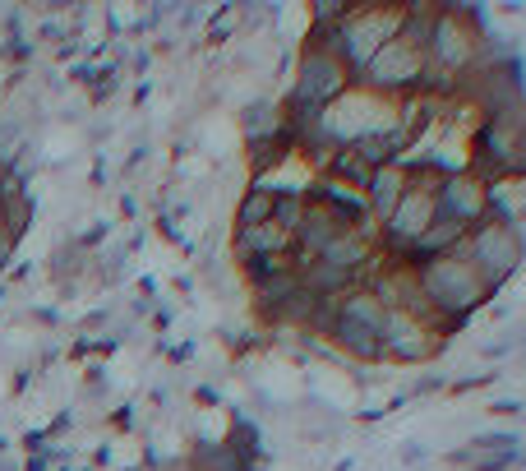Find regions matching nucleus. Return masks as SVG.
Returning <instances> with one entry per match:
<instances>
[{
  "label": "nucleus",
  "instance_id": "nucleus-1",
  "mask_svg": "<svg viewBox=\"0 0 526 471\" xmlns=\"http://www.w3.org/2000/svg\"><path fill=\"white\" fill-rule=\"evenodd\" d=\"M407 268L416 278L420 301L430 305L439 338H448V328H462L480 305L490 301L485 282L476 278V268L462 254H439V259H420V264H407Z\"/></svg>",
  "mask_w": 526,
  "mask_h": 471
},
{
  "label": "nucleus",
  "instance_id": "nucleus-2",
  "mask_svg": "<svg viewBox=\"0 0 526 471\" xmlns=\"http://www.w3.org/2000/svg\"><path fill=\"white\" fill-rule=\"evenodd\" d=\"M356 88L351 70L342 65L333 47H323V42H305L300 47V61H296V79H291V97H287V121L291 130L300 125H314L323 111L333 107L337 97H347Z\"/></svg>",
  "mask_w": 526,
  "mask_h": 471
},
{
  "label": "nucleus",
  "instance_id": "nucleus-3",
  "mask_svg": "<svg viewBox=\"0 0 526 471\" xmlns=\"http://www.w3.org/2000/svg\"><path fill=\"white\" fill-rule=\"evenodd\" d=\"M457 254L476 268V278L485 282V291L499 296V291L522 273L526 236H522V227H517V218H485L480 227H471V236L462 241Z\"/></svg>",
  "mask_w": 526,
  "mask_h": 471
},
{
  "label": "nucleus",
  "instance_id": "nucleus-4",
  "mask_svg": "<svg viewBox=\"0 0 526 471\" xmlns=\"http://www.w3.org/2000/svg\"><path fill=\"white\" fill-rule=\"evenodd\" d=\"M402 33V5H351L347 19L337 24L333 37H323V47H333L342 56V65L356 79L365 65L374 61V51L383 42H393Z\"/></svg>",
  "mask_w": 526,
  "mask_h": 471
},
{
  "label": "nucleus",
  "instance_id": "nucleus-5",
  "mask_svg": "<svg viewBox=\"0 0 526 471\" xmlns=\"http://www.w3.org/2000/svg\"><path fill=\"white\" fill-rule=\"evenodd\" d=\"M425 51L411 47L407 37H393V42H383L379 51H374V61L365 65V70L356 74V88H365V93L374 97H416L420 93V79H425Z\"/></svg>",
  "mask_w": 526,
  "mask_h": 471
},
{
  "label": "nucleus",
  "instance_id": "nucleus-6",
  "mask_svg": "<svg viewBox=\"0 0 526 471\" xmlns=\"http://www.w3.org/2000/svg\"><path fill=\"white\" fill-rule=\"evenodd\" d=\"M379 342H383V361H393V365H425L443 351L439 333H434L430 324L411 319V314H402V310H388Z\"/></svg>",
  "mask_w": 526,
  "mask_h": 471
},
{
  "label": "nucleus",
  "instance_id": "nucleus-7",
  "mask_svg": "<svg viewBox=\"0 0 526 471\" xmlns=\"http://www.w3.org/2000/svg\"><path fill=\"white\" fill-rule=\"evenodd\" d=\"M490 204H494V190L490 185H480L471 171H448L434 190V208H439V218H453L462 227H480V222L490 218Z\"/></svg>",
  "mask_w": 526,
  "mask_h": 471
},
{
  "label": "nucleus",
  "instance_id": "nucleus-8",
  "mask_svg": "<svg viewBox=\"0 0 526 471\" xmlns=\"http://www.w3.org/2000/svg\"><path fill=\"white\" fill-rule=\"evenodd\" d=\"M291 250H296V236L282 231L277 222L231 231V254H236L240 264H254V259H263V254H291Z\"/></svg>",
  "mask_w": 526,
  "mask_h": 471
},
{
  "label": "nucleus",
  "instance_id": "nucleus-9",
  "mask_svg": "<svg viewBox=\"0 0 526 471\" xmlns=\"http://www.w3.org/2000/svg\"><path fill=\"white\" fill-rule=\"evenodd\" d=\"M333 319H342V324H356V328H365V333H383V319H388V305L374 296V287H351V291H342L333 301Z\"/></svg>",
  "mask_w": 526,
  "mask_h": 471
},
{
  "label": "nucleus",
  "instance_id": "nucleus-10",
  "mask_svg": "<svg viewBox=\"0 0 526 471\" xmlns=\"http://www.w3.org/2000/svg\"><path fill=\"white\" fill-rule=\"evenodd\" d=\"M407 194V176H402V162H393V167H379L370 176V185H365V204H370V222L379 227V222H388V213L397 208V199Z\"/></svg>",
  "mask_w": 526,
  "mask_h": 471
},
{
  "label": "nucleus",
  "instance_id": "nucleus-11",
  "mask_svg": "<svg viewBox=\"0 0 526 471\" xmlns=\"http://www.w3.org/2000/svg\"><path fill=\"white\" fill-rule=\"evenodd\" d=\"M273 208H277V190H268L263 181L250 185L236 204V227H263V222H273Z\"/></svg>",
  "mask_w": 526,
  "mask_h": 471
},
{
  "label": "nucleus",
  "instance_id": "nucleus-12",
  "mask_svg": "<svg viewBox=\"0 0 526 471\" xmlns=\"http://www.w3.org/2000/svg\"><path fill=\"white\" fill-rule=\"evenodd\" d=\"M240 28H245V5H227V10L213 14V24H208V37L213 42H227V37H236Z\"/></svg>",
  "mask_w": 526,
  "mask_h": 471
},
{
  "label": "nucleus",
  "instance_id": "nucleus-13",
  "mask_svg": "<svg viewBox=\"0 0 526 471\" xmlns=\"http://www.w3.org/2000/svg\"><path fill=\"white\" fill-rule=\"evenodd\" d=\"M490 411H494V416H522V402L499 398V402H490Z\"/></svg>",
  "mask_w": 526,
  "mask_h": 471
},
{
  "label": "nucleus",
  "instance_id": "nucleus-14",
  "mask_svg": "<svg viewBox=\"0 0 526 471\" xmlns=\"http://www.w3.org/2000/svg\"><path fill=\"white\" fill-rule=\"evenodd\" d=\"M402 458H407V462H425V448L411 444V448H402Z\"/></svg>",
  "mask_w": 526,
  "mask_h": 471
}]
</instances>
